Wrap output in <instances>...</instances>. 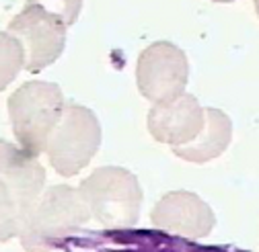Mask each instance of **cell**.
<instances>
[{"instance_id": "6da1fadb", "label": "cell", "mask_w": 259, "mask_h": 252, "mask_svg": "<svg viewBox=\"0 0 259 252\" xmlns=\"http://www.w3.org/2000/svg\"><path fill=\"white\" fill-rule=\"evenodd\" d=\"M68 25L39 5H25L3 31V86L21 68L37 74L62 55Z\"/></svg>"}, {"instance_id": "7a4b0ae2", "label": "cell", "mask_w": 259, "mask_h": 252, "mask_svg": "<svg viewBox=\"0 0 259 252\" xmlns=\"http://www.w3.org/2000/svg\"><path fill=\"white\" fill-rule=\"evenodd\" d=\"M93 215L80 188L54 184L39 197L27 226L21 232L25 250L68 248V240L82 234Z\"/></svg>"}, {"instance_id": "3957f363", "label": "cell", "mask_w": 259, "mask_h": 252, "mask_svg": "<svg viewBox=\"0 0 259 252\" xmlns=\"http://www.w3.org/2000/svg\"><path fill=\"white\" fill-rule=\"evenodd\" d=\"M64 97L58 84L29 80L9 99V117L19 146L31 154H44L64 113Z\"/></svg>"}, {"instance_id": "277c9868", "label": "cell", "mask_w": 259, "mask_h": 252, "mask_svg": "<svg viewBox=\"0 0 259 252\" xmlns=\"http://www.w3.org/2000/svg\"><path fill=\"white\" fill-rule=\"evenodd\" d=\"M80 191L91 215L109 230H130L138 224L142 207V186L130 170L121 166H101L93 170Z\"/></svg>"}, {"instance_id": "5b68a950", "label": "cell", "mask_w": 259, "mask_h": 252, "mask_svg": "<svg viewBox=\"0 0 259 252\" xmlns=\"http://www.w3.org/2000/svg\"><path fill=\"white\" fill-rule=\"evenodd\" d=\"M46 182V170L35 154L21 146L3 144V242L21 236L33 213L41 188Z\"/></svg>"}, {"instance_id": "8992f818", "label": "cell", "mask_w": 259, "mask_h": 252, "mask_svg": "<svg viewBox=\"0 0 259 252\" xmlns=\"http://www.w3.org/2000/svg\"><path fill=\"white\" fill-rule=\"evenodd\" d=\"M101 146V125L97 115L70 101L64 107L62 119L48 142V158L52 168L62 176H74L89 166Z\"/></svg>"}, {"instance_id": "52a82bcc", "label": "cell", "mask_w": 259, "mask_h": 252, "mask_svg": "<svg viewBox=\"0 0 259 252\" xmlns=\"http://www.w3.org/2000/svg\"><path fill=\"white\" fill-rule=\"evenodd\" d=\"M189 61L183 49L171 41H154L144 47L136 64L138 92L152 105L169 103L185 92Z\"/></svg>"}, {"instance_id": "ba28073f", "label": "cell", "mask_w": 259, "mask_h": 252, "mask_svg": "<svg viewBox=\"0 0 259 252\" xmlns=\"http://www.w3.org/2000/svg\"><path fill=\"white\" fill-rule=\"evenodd\" d=\"M152 224L181 238H206L214 226L216 215L196 193L173 191L160 197L150 211Z\"/></svg>"}, {"instance_id": "9c48e42d", "label": "cell", "mask_w": 259, "mask_h": 252, "mask_svg": "<svg viewBox=\"0 0 259 252\" xmlns=\"http://www.w3.org/2000/svg\"><path fill=\"white\" fill-rule=\"evenodd\" d=\"M206 123V111L198 103L193 94L183 92L181 97L169 103H156L148 111V132L150 136L160 142L169 144L171 148L183 146L196 140Z\"/></svg>"}, {"instance_id": "30bf717a", "label": "cell", "mask_w": 259, "mask_h": 252, "mask_svg": "<svg viewBox=\"0 0 259 252\" xmlns=\"http://www.w3.org/2000/svg\"><path fill=\"white\" fill-rule=\"evenodd\" d=\"M206 123L204 130L196 140H191L183 146H175L173 154L181 160L193 162V164H206L229 148L233 138V123L231 117L220 109L206 107Z\"/></svg>"}, {"instance_id": "8fae6325", "label": "cell", "mask_w": 259, "mask_h": 252, "mask_svg": "<svg viewBox=\"0 0 259 252\" xmlns=\"http://www.w3.org/2000/svg\"><path fill=\"white\" fill-rule=\"evenodd\" d=\"M27 5H39L46 11L60 17L68 27H72L80 15L82 0H27Z\"/></svg>"}, {"instance_id": "7c38bea8", "label": "cell", "mask_w": 259, "mask_h": 252, "mask_svg": "<svg viewBox=\"0 0 259 252\" xmlns=\"http://www.w3.org/2000/svg\"><path fill=\"white\" fill-rule=\"evenodd\" d=\"M255 15H257V19H259V0H255Z\"/></svg>"}, {"instance_id": "4fadbf2b", "label": "cell", "mask_w": 259, "mask_h": 252, "mask_svg": "<svg viewBox=\"0 0 259 252\" xmlns=\"http://www.w3.org/2000/svg\"><path fill=\"white\" fill-rule=\"evenodd\" d=\"M214 3H235V0H214Z\"/></svg>"}]
</instances>
